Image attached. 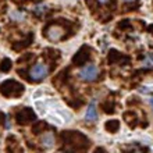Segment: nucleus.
Returning a JSON list of instances; mask_svg holds the SVG:
<instances>
[{"label":"nucleus","instance_id":"1","mask_svg":"<svg viewBox=\"0 0 153 153\" xmlns=\"http://www.w3.org/2000/svg\"><path fill=\"white\" fill-rule=\"evenodd\" d=\"M97 75H99V68L95 64H86L78 73L79 79L85 81V82H92V81H95L97 78Z\"/></svg>","mask_w":153,"mask_h":153},{"label":"nucleus","instance_id":"2","mask_svg":"<svg viewBox=\"0 0 153 153\" xmlns=\"http://www.w3.org/2000/svg\"><path fill=\"white\" fill-rule=\"evenodd\" d=\"M49 74V65L43 61H39L36 64L33 65L31 71H29V76H31V79L33 81H42L45 79Z\"/></svg>","mask_w":153,"mask_h":153},{"label":"nucleus","instance_id":"3","mask_svg":"<svg viewBox=\"0 0 153 153\" xmlns=\"http://www.w3.org/2000/svg\"><path fill=\"white\" fill-rule=\"evenodd\" d=\"M64 28L60 27V25H50L48 29H46V38L49 40H52V42H57V40H60L61 38L64 36Z\"/></svg>","mask_w":153,"mask_h":153},{"label":"nucleus","instance_id":"4","mask_svg":"<svg viewBox=\"0 0 153 153\" xmlns=\"http://www.w3.org/2000/svg\"><path fill=\"white\" fill-rule=\"evenodd\" d=\"M85 117H86L88 121H93L97 118V111H96V107H95V103H91V105L88 106V110H86Z\"/></svg>","mask_w":153,"mask_h":153},{"label":"nucleus","instance_id":"5","mask_svg":"<svg viewBox=\"0 0 153 153\" xmlns=\"http://www.w3.org/2000/svg\"><path fill=\"white\" fill-rule=\"evenodd\" d=\"M42 145L45 146V148H52L53 143H54V138H53V134L52 132H46L42 137Z\"/></svg>","mask_w":153,"mask_h":153},{"label":"nucleus","instance_id":"6","mask_svg":"<svg viewBox=\"0 0 153 153\" xmlns=\"http://www.w3.org/2000/svg\"><path fill=\"white\" fill-rule=\"evenodd\" d=\"M141 65L142 68H153V53H149V54H146L145 57H143V60L141 61Z\"/></svg>","mask_w":153,"mask_h":153},{"label":"nucleus","instance_id":"7","mask_svg":"<svg viewBox=\"0 0 153 153\" xmlns=\"http://www.w3.org/2000/svg\"><path fill=\"white\" fill-rule=\"evenodd\" d=\"M118 127H120V123H118L117 120H111L106 124V129L110 131V132H116L117 129H118Z\"/></svg>","mask_w":153,"mask_h":153},{"label":"nucleus","instance_id":"8","mask_svg":"<svg viewBox=\"0 0 153 153\" xmlns=\"http://www.w3.org/2000/svg\"><path fill=\"white\" fill-rule=\"evenodd\" d=\"M97 1H99V3H100V4H106V3H107V1H109V0H97Z\"/></svg>","mask_w":153,"mask_h":153},{"label":"nucleus","instance_id":"9","mask_svg":"<svg viewBox=\"0 0 153 153\" xmlns=\"http://www.w3.org/2000/svg\"><path fill=\"white\" fill-rule=\"evenodd\" d=\"M150 105L153 106V97H152V99H150Z\"/></svg>","mask_w":153,"mask_h":153},{"label":"nucleus","instance_id":"10","mask_svg":"<svg viewBox=\"0 0 153 153\" xmlns=\"http://www.w3.org/2000/svg\"><path fill=\"white\" fill-rule=\"evenodd\" d=\"M124 1H135V0H124Z\"/></svg>","mask_w":153,"mask_h":153}]
</instances>
